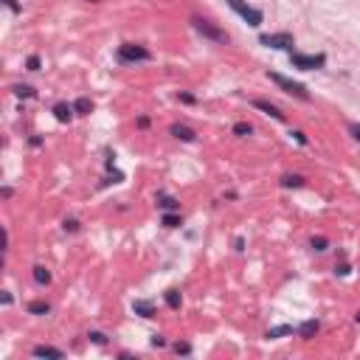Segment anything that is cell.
Masks as SVG:
<instances>
[{
  "instance_id": "1",
  "label": "cell",
  "mask_w": 360,
  "mask_h": 360,
  "mask_svg": "<svg viewBox=\"0 0 360 360\" xmlns=\"http://www.w3.org/2000/svg\"><path fill=\"white\" fill-rule=\"evenodd\" d=\"M191 26H194L197 34H203L206 40H211V43H228V34L223 28H217L214 23L203 20V17H191Z\"/></svg>"
},
{
  "instance_id": "2",
  "label": "cell",
  "mask_w": 360,
  "mask_h": 360,
  "mask_svg": "<svg viewBox=\"0 0 360 360\" xmlns=\"http://www.w3.org/2000/svg\"><path fill=\"white\" fill-rule=\"evenodd\" d=\"M228 6H231V9L237 11V14L242 17V20L248 23V26H254V28H259V26H262V20H265V17H262V11H259V9H254V6H248L245 0H228Z\"/></svg>"
},
{
  "instance_id": "3",
  "label": "cell",
  "mask_w": 360,
  "mask_h": 360,
  "mask_svg": "<svg viewBox=\"0 0 360 360\" xmlns=\"http://www.w3.org/2000/svg\"><path fill=\"white\" fill-rule=\"evenodd\" d=\"M290 62L293 68H301V70H315V68H323L327 65V57L323 53H290Z\"/></svg>"
},
{
  "instance_id": "4",
  "label": "cell",
  "mask_w": 360,
  "mask_h": 360,
  "mask_svg": "<svg viewBox=\"0 0 360 360\" xmlns=\"http://www.w3.org/2000/svg\"><path fill=\"white\" fill-rule=\"evenodd\" d=\"M267 76H270V82H276L284 93L296 96V99H301V101H310V93H307V87H304V85H298V82L287 79V76H281V74H267Z\"/></svg>"
},
{
  "instance_id": "5",
  "label": "cell",
  "mask_w": 360,
  "mask_h": 360,
  "mask_svg": "<svg viewBox=\"0 0 360 360\" xmlns=\"http://www.w3.org/2000/svg\"><path fill=\"white\" fill-rule=\"evenodd\" d=\"M118 59H121V62H149V59H152V53H149L143 45L127 43V45L118 48Z\"/></svg>"
},
{
  "instance_id": "6",
  "label": "cell",
  "mask_w": 360,
  "mask_h": 360,
  "mask_svg": "<svg viewBox=\"0 0 360 360\" xmlns=\"http://www.w3.org/2000/svg\"><path fill=\"white\" fill-rule=\"evenodd\" d=\"M259 43H262V45H267V48H281V51H293V37H290L287 31H281V34H262Z\"/></svg>"
},
{
  "instance_id": "7",
  "label": "cell",
  "mask_w": 360,
  "mask_h": 360,
  "mask_svg": "<svg viewBox=\"0 0 360 360\" xmlns=\"http://www.w3.org/2000/svg\"><path fill=\"white\" fill-rule=\"evenodd\" d=\"M254 107H256V110H262L265 116H270L273 121H284V113H279V107H273V104H270V101H265V99H256Z\"/></svg>"
},
{
  "instance_id": "8",
  "label": "cell",
  "mask_w": 360,
  "mask_h": 360,
  "mask_svg": "<svg viewBox=\"0 0 360 360\" xmlns=\"http://www.w3.org/2000/svg\"><path fill=\"white\" fill-rule=\"evenodd\" d=\"M53 116H57V121L68 124V121H70V116H74V104H65V101L53 104Z\"/></svg>"
},
{
  "instance_id": "9",
  "label": "cell",
  "mask_w": 360,
  "mask_h": 360,
  "mask_svg": "<svg viewBox=\"0 0 360 360\" xmlns=\"http://www.w3.org/2000/svg\"><path fill=\"white\" fill-rule=\"evenodd\" d=\"M34 357H53V360H62L65 352H62V349H53V346H34Z\"/></svg>"
},
{
  "instance_id": "10",
  "label": "cell",
  "mask_w": 360,
  "mask_h": 360,
  "mask_svg": "<svg viewBox=\"0 0 360 360\" xmlns=\"http://www.w3.org/2000/svg\"><path fill=\"white\" fill-rule=\"evenodd\" d=\"M133 313L141 315V318H152L155 307H152V301H133Z\"/></svg>"
},
{
  "instance_id": "11",
  "label": "cell",
  "mask_w": 360,
  "mask_h": 360,
  "mask_svg": "<svg viewBox=\"0 0 360 360\" xmlns=\"http://www.w3.org/2000/svg\"><path fill=\"white\" fill-rule=\"evenodd\" d=\"M172 135L175 138H180V141H186V143H191L194 141V130H189V127H183V124H175V127H172Z\"/></svg>"
},
{
  "instance_id": "12",
  "label": "cell",
  "mask_w": 360,
  "mask_h": 360,
  "mask_svg": "<svg viewBox=\"0 0 360 360\" xmlns=\"http://www.w3.org/2000/svg\"><path fill=\"white\" fill-rule=\"evenodd\" d=\"M318 329H321V323H318V321H304L301 327H298V335H301V338H313Z\"/></svg>"
},
{
  "instance_id": "13",
  "label": "cell",
  "mask_w": 360,
  "mask_h": 360,
  "mask_svg": "<svg viewBox=\"0 0 360 360\" xmlns=\"http://www.w3.org/2000/svg\"><path fill=\"white\" fill-rule=\"evenodd\" d=\"M28 313H31V315H48V313H51V304H48V301H31V304H28Z\"/></svg>"
},
{
  "instance_id": "14",
  "label": "cell",
  "mask_w": 360,
  "mask_h": 360,
  "mask_svg": "<svg viewBox=\"0 0 360 360\" xmlns=\"http://www.w3.org/2000/svg\"><path fill=\"white\" fill-rule=\"evenodd\" d=\"M284 335H293V327H290V323H281V327L267 329V338H284Z\"/></svg>"
},
{
  "instance_id": "15",
  "label": "cell",
  "mask_w": 360,
  "mask_h": 360,
  "mask_svg": "<svg viewBox=\"0 0 360 360\" xmlns=\"http://www.w3.org/2000/svg\"><path fill=\"white\" fill-rule=\"evenodd\" d=\"M74 110H76V113H82V116H85V113H90V110H93V101H90V99H85V96H82V99H76V101H74Z\"/></svg>"
},
{
  "instance_id": "16",
  "label": "cell",
  "mask_w": 360,
  "mask_h": 360,
  "mask_svg": "<svg viewBox=\"0 0 360 360\" xmlns=\"http://www.w3.org/2000/svg\"><path fill=\"white\" fill-rule=\"evenodd\" d=\"M11 93L20 96V99H31V96H34V87H28V85H14V87H11Z\"/></svg>"
},
{
  "instance_id": "17",
  "label": "cell",
  "mask_w": 360,
  "mask_h": 360,
  "mask_svg": "<svg viewBox=\"0 0 360 360\" xmlns=\"http://www.w3.org/2000/svg\"><path fill=\"white\" fill-rule=\"evenodd\" d=\"M281 186H287V189H298V186H304V177H298V175H284L281 177Z\"/></svg>"
},
{
  "instance_id": "18",
  "label": "cell",
  "mask_w": 360,
  "mask_h": 360,
  "mask_svg": "<svg viewBox=\"0 0 360 360\" xmlns=\"http://www.w3.org/2000/svg\"><path fill=\"white\" fill-rule=\"evenodd\" d=\"M34 281H37V284H48V281H51V273H48L45 267H34Z\"/></svg>"
},
{
  "instance_id": "19",
  "label": "cell",
  "mask_w": 360,
  "mask_h": 360,
  "mask_svg": "<svg viewBox=\"0 0 360 360\" xmlns=\"http://www.w3.org/2000/svg\"><path fill=\"white\" fill-rule=\"evenodd\" d=\"M166 304H169L172 310L180 307V293L177 290H166Z\"/></svg>"
},
{
  "instance_id": "20",
  "label": "cell",
  "mask_w": 360,
  "mask_h": 360,
  "mask_svg": "<svg viewBox=\"0 0 360 360\" xmlns=\"http://www.w3.org/2000/svg\"><path fill=\"white\" fill-rule=\"evenodd\" d=\"M233 133H237V135H250V133H254V127L245 124V121H239V124H233Z\"/></svg>"
},
{
  "instance_id": "21",
  "label": "cell",
  "mask_w": 360,
  "mask_h": 360,
  "mask_svg": "<svg viewBox=\"0 0 360 360\" xmlns=\"http://www.w3.org/2000/svg\"><path fill=\"white\" fill-rule=\"evenodd\" d=\"M158 206H160V208H166V211H172V208H177V200H175V197H160Z\"/></svg>"
},
{
  "instance_id": "22",
  "label": "cell",
  "mask_w": 360,
  "mask_h": 360,
  "mask_svg": "<svg viewBox=\"0 0 360 360\" xmlns=\"http://www.w3.org/2000/svg\"><path fill=\"white\" fill-rule=\"evenodd\" d=\"M164 225H166V228H177V225H180V217H177V214H166V217H164Z\"/></svg>"
},
{
  "instance_id": "23",
  "label": "cell",
  "mask_w": 360,
  "mask_h": 360,
  "mask_svg": "<svg viewBox=\"0 0 360 360\" xmlns=\"http://www.w3.org/2000/svg\"><path fill=\"white\" fill-rule=\"evenodd\" d=\"M26 68H28V70H40V57H28Z\"/></svg>"
},
{
  "instance_id": "24",
  "label": "cell",
  "mask_w": 360,
  "mask_h": 360,
  "mask_svg": "<svg viewBox=\"0 0 360 360\" xmlns=\"http://www.w3.org/2000/svg\"><path fill=\"white\" fill-rule=\"evenodd\" d=\"M313 248H315V250H327V239H323V237H315V239H313Z\"/></svg>"
},
{
  "instance_id": "25",
  "label": "cell",
  "mask_w": 360,
  "mask_h": 360,
  "mask_svg": "<svg viewBox=\"0 0 360 360\" xmlns=\"http://www.w3.org/2000/svg\"><path fill=\"white\" fill-rule=\"evenodd\" d=\"M90 340H96V344H107V335L104 332H90Z\"/></svg>"
},
{
  "instance_id": "26",
  "label": "cell",
  "mask_w": 360,
  "mask_h": 360,
  "mask_svg": "<svg viewBox=\"0 0 360 360\" xmlns=\"http://www.w3.org/2000/svg\"><path fill=\"white\" fill-rule=\"evenodd\" d=\"M349 133L355 135V141H360V124H349Z\"/></svg>"
},
{
  "instance_id": "27",
  "label": "cell",
  "mask_w": 360,
  "mask_h": 360,
  "mask_svg": "<svg viewBox=\"0 0 360 360\" xmlns=\"http://www.w3.org/2000/svg\"><path fill=\"white\" fill-rule=\"evenodd\" d=\"M152 346H166L164 335H155V338H152Z\"/></svg>"
},
{
  "instance_id": "28",
  "label": "cell",
  "mask_w": 360,
  "mask_h": 360,
  "mask_svg": "<svg viewBox=\"0 0 360 360\" xmlns=\"http://www.w3.org/2000/svg\"><path fill=\"white\" fill-rule=\"evenodd\" d=\"M76 228H79V223H76V220H68V223H65V231H76Z\"/></svg>"
},
{
  "instance_id": "29",
  "label": "cell",
  "mask_w": 360,
  "mask_h": 360,
  "mask_svg": "<svg viewBox=\"0 0 360 360\" xmlns=\"http://www.w3.org/2000/svg\"><path fill=\"white\" fill-rule=\"evenodd\" d=\"M175 349H177V352H183V355H189V352H191V346H189V344H177Z\"/></svg>"
},
{
  "instance_id": "30",
  "label": "cell",
  "mask_w": 360,
  "mask_h": 360,
  "mask_svg": "<svg viewBox=\"0 0 360 360\" xmlns=\"http://www.w3.org/2000/svg\"><path fill=\"white\" fill-rule=\"evenodd\" d=\"M180 101H186V104H194V96H189V93H180Z\"/></svg>"
},
{
  "instance_id": "31",
  "label": "cell",
  "mask_w": 360,
  "mask_h": 360,
  "mask_svg": "<svg viewBox=\"0 0 360 360\" xmlns=\"http://www.w3.org/2000/svg\"><path fill=\"white\" fill-rule=\"evenodd\" d=\"M3 3H6V6H9V9H11V11H20V6H17V0H3Z\"/></svg>"
},
{
  "instance_id": "32",
  "label": "cell",
  "mask_w": 360,
  "mask_h": 360,
  "mask_svg": "<svg viewBox=\"0 0 360 360\" xmlns=\"http://www.w3.org/2000/svg\"><path fill=\"white\" fill-rule=\"evenodd\" d=\"M293 135H296V141H298V143H307V135H304V133H298V130H296Z\"/></svg>"
},
{
  "instance_id": "33",
  "label": "cell",
  "mask_w": 360,
  "mask_h": 360,
  "mask_svg": "<svg viewBox=\"0 0 360 360\" xmlns=\"http://www.w3.org/2000/svg\"><path fill=\"white\" fill-rule=\"evenodd\" d=\"M357 323H360V313H357Z\"/></svg>"
},
{
  "instance_id": "34",
  "label": "cell",
  "mask_w": 360,
  "mask_h": 360,
  "mask_svg": "<svg viewBox=\"0 0 360 360\" xmlns=\"http://www.w3.org/2000/svg\"><path fill=\"white\" fill-rule=\"evenodd\" d=\"M90 3H96V0H90Z\"/></svg>"
}]
</instances>
